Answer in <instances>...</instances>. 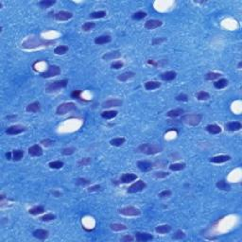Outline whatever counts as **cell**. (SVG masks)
I'll use <instances>...</instances> for the list:
<instances>
[{"instance_id": "obj_22", "label": "cell", "mask_w": 242, "mask_h": 242, "mask_svg": "<svg viewBox=\"0 0 242 242\" xmlns=\"http://www.w3.org/2000/svg\"><path fill=\"white\" fill-rule=\"evenodd\" d=\"M40 110H41V104L38 101L32 102L26 107V111L28 113H38Z\"/></svg>"}, {"instance_id": "obj_18", "label": "cell", "mask_w": 242, "mask_h": 242, "mask_svg": "<svg viewBox=\"0 0 242 242\" xmlns=\"http://www.w3.org/2000/svg\"><path fill=\"white\" fill-rule=\"evenodd\" d=\"M177 74L175 71H167L160 75V79L164 81H171L176 78Z\"/></svg>"}, {"instance_id": "obj_56", "label": "cell", "mask_w": 242, "mask_h": 242, "mask_svg": "<svg viewBox=\"0 0 242 242\" xmlns=\"http://www.w3.org/2000/svg\"><path fill=\"white\" fill-rule=\"evenodd\" d=\"M133 240H134V238L131 235H129V234L124 235L120 238V241H122V242H129V241H133Z\"/></svg>"}, {"instance_id": "obj_13", "label": "cell", "mask_w": 242, "mask_h": 242, "mask_svg": "<svg viewBox=\"0 0 242 242\" xmlns=\"http://www.w3.org/2000/svg\"><path fill=\"white\" fill-rule=\"evenodd\" d=\"M123 104V101L118 99H111L102 103L103 108H112V107H119Z\"/></svg>"}, {"instance_id": "obj_7", "label": "cell", "mask_w": 242, "mask_h": 242, "mask_svg": "<svg viewBox=\"0 0 242 242\" xmlns=\"http://www.w3.org/2000/svg\"><path fill=\"white\" fill-rule=\"evenodd\" d=\"M119 214L127 217H137L141 215V211L134 206H126L119 209Z\"/></svg>"}, {"instance_id": "obj_37", "label": "cell", "mask_w": 242, "mask_h": 242, "mask_svg": "<svg viewBox=\"0 0 242 242\" xmlns=\"http://www.w3.org/2000/svg\"><path fill=\"white\" fill-rule=\"evenodd\" d=\"M68 51V46L66 45H59L54 48V53L57 55H64Z\"/></svg>"}, {"instance_id": "obj_25", "label": "cell", "mask_w": 242, "mask_h": 242, "mask_svg": "<svg viewBox=\"0 0 242 242\" xmlns=\"http://www.w3.org/2000/svg\"><path fill=\"white\" fill-rule=\"evenodd\" d=\"M134 76H135V73H134V72L127 71V72H124V73L120 74V75L117 77V79H118L119 81H127L128 80L132 79Z\"/></svg>"}, {"instance_id": "obj_14", "label": "cell", "mask_w": 242, "mask_h": 242, "mask_svg": "<svg viewBox=\"0 0 242 242\" xmlns=\"http://www.w3.org/2000/svg\"><path fill=\"white\" fill-rule=\"evenodd\" d=\"M162 25H163V22L160 21V20L151 19V20H148L146 23H145V28H146L147 29L152 30V29H155V28L161 27Z\"/></svg>"}, {"instance_id": "obj_41", "label": "cell", "mask_w": 242, "mask_h": 242, "mask_svg": "<svg viewBox=\"0 0 242 242\" xmlns=\"http://www.w3.org/2000/svg\"><path fill=\"white\" fill-rule=\"evenodd\" d=\"M64 162L62 161H53V162H50L49 164H48V167H49L50 168H53V169H60L64 167Z\"/></svg>"}, {"instance_id": "obj_46", "label": "cell", "mask_w": 242, "mask_h": 242, "mask_svg": "<svg viewBox=\"0 0 242 242\" xmlns=\"http://www.w3.org/2000/svg\"><path fill=\"white\" fill-rule=\"evenodd\" d=\"M76 183H77L78 185L85 186V185L90 184V183H91V181H90V180H87V179H84V178H79V179H77Z\"/></svg>"}, {"instance_id": "obj_9", "label": "cell", "mask_w": 242, "mask_h": 242, "mask_svg": "<svg viewBox=\"0 0 242 242\" xmlns=\"http://www.w3.org/2000/svg\"><path fill=\"white\" fill-rule=\"evenodd\" d=\"M26 131V128L22 125H13L6 130V133L10 135H16Z\"/></svg>"}, {"instance_id": "obj_26", "label": "cell", "mask_w": 242, "mask_h": 242, "mask_svg": "<svg viewBox=\"0 0 242 242\" xmlns=\"http://www.w3.org/2000/svg\"><path fill=\"white\" fill-rule=\"evenodd\" d=\"M183 113H184L183 109L177 108V109H173V110H170L169 112H167V116L168 117H171V118H176V117L182 116Z\"/></svg>"}, {"instance_id": "obj_35", "label": "cell", "mask_w": 242, "mask_h": 242, "mask_svg": "<svg viewBox=\"0 0 242 242\" xmlns=\"http://www.w3.org/2000/svg\"><path fill=\"white\" fill-rule=\"evenodd\" d=\"M110 228L111 230L115 231V232H120V231H125L128 229V227L124 224H121V223H112L110 225Z\"/></svg>"}, {"instance_id": "obj_60", "label": "cell", "mask_w": 242, "mask_h": 242, "mask_svg": "<svg viewBox=\"0 0 242 242\" xmlns=\"http://www.w3.org/2000/svg\"><path fill=\"white\" fill-rule=\"evenodd\" d=\"M6 158H7V160H12L13 159V152H7L6 153Z\"/></svg>"}, {"instance_id": "obj_34", "label": "cell", "mask_w": 242, "mask_h": 242, "mask_svg": "<svg viewBox=\"0 0 242 242\" xmlns=\"http://www.w3.org/2000/svg\"><path fill=\"white\" fill-rule=\"evenodd\" d=\"M13 152V161H20L21 159H23L24 157V151L22 150H14L12 152Z\"/></svg>"}, {"instance_id": "obj_4", "label": "cell", "mask_w": 242, "mask_h": 242, "mask_svg": "<svg viewBox=\"0 0 242 242\" xmlns=\"http://www.w3.org/2000/svg\"><path fill=\"white\" fill-rule=\"evenodd\" d=\"M68 83V80L64 79V80H56L53 82H50L46 87H45V92L46 93H53V92H57L62 88H64L67 86Z\"/></svg>"}, {"instance_id": "obj_47", "label": "cell", "mask_w": 242, "mask_h": 242, "mask_svg": "<svg viewBox=\"0 0 242 242\" xmlns=\"http://www.w3.org/2000/svg\"><path fill=\"white\" fill-rule=\"evenodd\" d=\"M184 237H185V233L183 232V231H181V230L177 231V232L174 234V235L172 236L173 239H177V240L183 239V238H184Z\"/></svg>"}, {"instance_id": "obj_15", "label": "cell", "mask_w": 242, "mask_h": 242, "mask_svg": "<svg viewBox=\"0 0 242 242\" xmlns=\"http://www.w3.org/2000/svg\"><path fill=\"white\" fill-rule=\"evenodd\" d=\"M32 235L40 240H45L48 235H49V233H48L47 230H44V229H37L32 233Z\"/></svg>"}, {"instance_id": "obj_45", "label": "cell", "mask_w": 242, "mask_h": 242, "mask_svg": "<svg viewBox=\"0 0 242 242\" xmlns=\"http://www.w3.org/2000/svg\"><path fill=\"white\" fill-rule=\"evenodd\" d=\"M95 27V24L94 22H86L82 26V30L83 31H90Z\"/></svg>"}, {"instance_id": "obj_51", "label": "cell", "mask_w": 242, "mask_h": 242, "mask_svg": "<svg viewBox=\"0 0 242 242\" xmlns=\"http://www.w3.org/2000/svg\"><path fill=\"white\" fill-rule=\"evenodd\" d=\"M75 148H66V149H64L63 152H62V154L63 155H71L75 152Z\"/></svg>"}, {"instance_id": "obj_24", "label": "cell", "mask_w": 242, "mask_h": 242, "mask_svg": "<svg viewBox=\"0 0 242 242\" xmlns=\"http://www.w3.org/2000/svg\"><path fill=\"white\" fill-rule=\"evenodd\" d=\"M120 56H121V54H120L119 51H112V52L105 53V54L102 56V59H103L104 61H110V60H114V59L119 58Z\"/></svg>"}, {"instance_id": "obj_61", "label": "cell", "mask_w": 242, "mask_h": 242, "mask_svg": "<svg viewBox=\"0 0 242 242\" xmlns=\"http://www.w3.org/2000/svg\"><path fill=\"white\" fill-rule=\"evenodd\" d=\"M241 66H242V63L240 62V63L238 64V65H237V68H239V69H240V68H241Z\"/></svg>"}, {"instance_id": "obj_10", "label": "cell", "mask_w": 242, "mask_h": 242, "mask_svg": "<svg viewBox=\"0 0 242 242\" xmlns=\"http://www.w3.org/2000/svg\"><path fill=\"white\" fill-rule=\"evenodd\" d=\"M153 164L151 161L148 160H142V161H138L137 162V167L143 171V172H148L152 168Z\"/></svg>"}, {"instance_id": "obj_11", "label": "cell", "mask_w": 242, "mask_h": 242, "mask_svg": "<svg viewBox=\"0 0 242 242\" xmlns=\"http://www.w3.org/2000/svg\"><path fill=\"white\" fill-rule=\"evenodd\" d=\"M135 239L138 242H147V241H151L153 239V235H152L149 233H140L137 232L135 233Z\"/></svg>"}, {"instance_id": "obj_12", "label": "cell", "mask_w": 242, "mask_h": 242, "mask_svg": "<svg viewBox=\"0 0 242 242\" xmlns=\"http://www.w3.org/2000/svg\"><path fill=\"white\" fill-rule=\"evenodd\" d=\"M55 19L58 21H67L73 17V13L67 11H61L55 14Z\"/></svg>"}, {"instance_id": "obj_50", "label": "cell", "mask_w": 242, "mask_h": 242, "mask_svg": "<svg viewBox=\"0 0 242 242\" xmlns=\"http://www.w3.org/2000/svg\"><path fill=\"white\" fill-rule=\"evenodd\" d=\"M176 100L186 102V101L188 100V96H187V95H186V94L182 93V94H180V95H178L176 96Z\"/></svg>"}, {"instance_id": "obj_55", "label": "cell", "mask_w": 242, "mask_h": 242, "mask_svg": "<svg viewBox=\"0 0 242 242\" xmlns=\"http://www.w3.org/2000/svg\"><path fill=\"white\" fill-rule=\"evenodd\" d=\"M154 176H155L156 178L161 179V178H166V177H167V176H168V173H167V172L159 171V172H155V173H154Z\"/></svg>"}, {"instance_id": "obj_38", "label": "cell", "mask_w": 242, "mask_h": 242, "mask_svg": "<svg viewBox=\"0 0 242 242\" xmlns=\"http://www.w3.org/2000/svg\"><path fill=\"white\" fill-rule=\"evenodd\" d=\"M185 164L184 163H176V164H172L169 166V169L171 171H180L185 168Z\"/></svg>"}, {"instance_id": "obj_52", "label": "cell", "mask_w": 242, "mask_h": 242, "mask_svg": "<svg viewBox=\"0 0 242 242\" xmlns=\"http://www.w3.org/2000/svg\"><path fill=\"white\" fill-rule=\"evenodd\" d=\"M53 143H54L53 140L48 139V138L44 139V140H41V144L43 145V146H44V147H50L51 145H53Z\"/></svg>"}, {"instance_id": "obj_44", "label": "cell", "mask_w": 242, "mask_h": 242, "mask_svg": "<svg viewBox=\"0 0 242 242\" xmlns=\"http://www.w3.org/2000/svg\"><path fill=\"white\" fill-rule=\"evenodd\" d=\"M56 219V216L52 213H48V214H45L44 215L42 218H41V220L43 221H51V220H54Z\"/></svg>"}, {"instance_id": "obj_33", "label": "cell", "mask_w": 242, "mask_h": 242, "mask_svg": "<svg viewBox=\"0 0 242 242\" xmlns=\"http://www.w3.org/2000/svg\"><path fill=\"white\" fill-rule=\"evenodd\" d=\"M117 111H114V110H109V111H105L101 114V116L104 119H112L114 117H116L117 116Z\"/></svg>"}, {"instance_id": "obj_3", "label": "cell", "mask_w": 242, "mask_h": 242, "mask_svg": "<svg viewBox=\"0 0 242 242\" xmlns=\"http://www.w3.org/2000/svg\"><path fill=\"white\" fill-rule=\"evenodd\" d=\"M202 119H203V115L201 114H189V115H183L181 118V121L190 126H197L201 123Z\"/></svg>"}, {"instance_id": "obj_31", "label": "cell", "mask_w": 242, "mask_h": 242, "mask_svg": "<svg viewBox=\"0 0 242 242\" xmlns=\"http://www.w3.org/2000/svg\"><path fill=\"white\" fill-rule=\"evenodd\" d=\"M45 211L44 207L42 206V205H38V206H34L32 207L31 209L28 210V213L32 216H37V215H40V214H43L44 212Z\"/></svg>"}, {"instance_id": "obj_6", "label": "cell", "mask_w": 242, "mask_h": 242, "mask_svg": "<svg viewBox=\"0 0 242 242\" xmlns=\"http://www.w3.org/2000/svg\"><path fill=\"white\" fill-rule=\"evenodd\" d=\"M59 74H61V68L57 65H50V66H48L46 71L42 72L40 74V76L44 79H48V78L58 76Z\"/></svg>"}, {"instance_id": "obj_28", "label": "cell", "mask_w": 242, "mask_h": 242, "mask_svg": "<svg viewBox=\"0 0 242 242\" xmlns=\"http://www.w3.org/2000/svg\"><path fill=\"white\" fill-rule=\"evenodd\" d=\"M228 83H229V81L227 79H224V78L219 79L217 81L214 82V87L216 89H222V88H225L228 85Z\"/></svg>"}, {"instance_id": "obj_21", "label": "cell", "mask_w": 242, "mask_h": 242, "mask_svg": "<svg viewBox=\"0 0 242 242\" xmlns=\"http://www.w3.org/2000/svg\"><path fill=\"white\" fill-rule=\"evenodd\" d=\"M111 41H112L111 36H109V35H101V36H99V37L95 38L94 42H95V44L100 45V44H104L110 43Z\"/></svg>"}, {"instance_id": "obj_2", "label": "cell", "mask_w": 242, "mask_h": 242, "mask_svg": "<svg viewBox=\"0 0 242 242\" xmlns=\"http://www.w3.org/2000/svg\"><path fill=\"white\" fill-rule=\"evenodd\" d=\"M162 147L158 146L156 144H142L137 148V152L140 153H144L147 155H153V154H157L159 152H162Z\"/></svg>"}, {"instance_id": "obj_19", "label": "cell", "mask_w": 242, "mask_h": 242, "mask_svg": "<svg viewBox=\"0 0 242 242\" xmlns=\"http://www.w3.org/2000/svg\"><path fill=\"white\" fill-rule=\"evenodd\" d=\"M230 160H231V156L229 155H218V156L212 157L210 159V162L214 164H222Z\"/></svg>"}, {"instance_id": "obj_58", "label": "cell", "mask_w": 242, "mask_h": 242, "mask_svg": "<svg viewBox=\"0 0 242 242\" xmlns=\"http://www.w3.org/2000/svg\"><path fill=\"white\" fill-rule=\"evenodd\" d=\"M166 39L165 38H157V39H154L153 41H152V44L153 45H156V44H161L162 42H164Z\"/></svg>"}, {"instance_id": "obj_49", "label": "cell", "mask_w": 242, "mask_h": 242, "mask_svg": "<svg viewBox=\"0 0 242 242\" xmlns=\"http://www.w3.org/2000/svg\"><path fill=\"white\" fill-rule=\"evenodd\" d=\"M171 194H172V192H171L170 190L167 189V190H164V191H162L161 193H159L158 197H159V198H168V197L171 196Z\"/></svg>"}, {"instance_id": "obj_17", "label": "cell", "mask_w": 242, "mask_h": 242, "mask_svg": "<svg viewBox=\"0 0 242 242\" xmlns=\"http://www.w3.org/2000/svg\"><path fill=\"white\" fill-rule=\"evenodd\" d=\"M28 153L31 156H41L43 154V149L40 145H33L28 149Z\"/></svg>"}, {"instance_id": "obj_1", "label": "cell", "mask_w": 242, "mask_h": 242, "mask_svg": "<svg viewBox=\"0 0 242 242\" xmlns=\"http://www.w3.org/2000/svg\"><path fill=\"white\" fill-rule=\"evenodd\" d=\"M54 44H56L55 40H44L40 36H31L22 43V46L26 49H32L40 46H49Z\"/></svg>"}, {"instance_id": "obj_29", "label": "cell", "mask_w": 242, "mask_h": 242, "mask_svg": "<svg viewBox=\"0 0 242 242\" xmlns=\"http://www.w3.org/2000/svg\"><path fill=\"white\" fill-rule=\"evenodd\" d=\"M217 187L219 190H223V191H230L231 190V185L225 181V180H220L217 183Z\"/></svg>"}, {"instance_id": "obj_36", "label": "cell", "mask_w": 242, "mask_h": 242, "mask_svg": "<svg viewBox=\"0 0 242 242\" xmlns=\"http://www.w3.org/2000/svg\"><path fill=\"white\" fill-rule=\"evenodd\" d=\"M106 16V12L105 11H99V12H94L90 13L89 17L92 19H100Z\"/></svg>"}, {"instance_id": "obj_32", "label": "cell", "mask_w": 242, "mask_h": 242, "mask_svg": "<svg viewBox=\"0 0 242 242\" xmlns=\"http://www.w3.org/2000/svg\"><path fill=\"white\" fill-rule=\"evenodd\" d=\"M56 3L55 0H42L38 3V5L42 8V9H47L51 6H53Z\"/></svg>"}, {"instance_id": "obj_30", "label": "cell", "mask_w": 242, "mask_h": 242, "mask_svg": "<svg viewBox=\"0 0 242 242\" xmlns=\"http://www.w3.org/2000/svg\"><path fill=\"white\" fill-rule=\"evenodd\" d=\"M171 231V226L167 225V224H164V225H159L155 228V232L158 234H167Z\"/></svg>"}, {"instance_id": "obj_57", "label": "cell", "mask_w": 242, "mask_h": 242, "mask_svg": "<svg viewBox=\"0 0 242 242\" xmlns=\"http://www.w3.org/2000/svg\"><path fill=\"white\" fill-rule=\"evenodd\" d=\"M100 188H101V186H100V184H95V185H93V186L89 187V188H88V192H95V191H99V190H100Z\"/></svg>"}, {"instance_id": "obj_40", "label": "cell", "mask_w": 242, "mask_h": 242, "mask_svg": "<svg viewBox=\"0 0 242 242\" xmlns=\"http://www.w3.org/2000/svg\"><path fill=\"white\" fill-rule=\"evenodd\" d=\"M196 96H197V99H198L199 100H202V101L207 100L210 99L209 93H207V92H205V91H201V92H199V93L196 95Z\"/></svg>"}, {"instance_id": "obj_53", "label": "cell", "mask_w": 242, "mask_h": 242, "mask_svg": "<svg viewBox=\"0 0 242 242\" xmlns=\"http://www.w3.org/2000/svg\"><path fill=\"white\" fill-rule=\"evenodd\" d=\"M91 162H92L91 158H82L78 164H79V166H88L91 164Z\"/></svg>"}, {"instance_id": "obj_23", "label": "cell", "mask_w": 242, "mask_h": 242, "mask_svg": "<svg viewBox=\"0 0 242 242\" xmlns=\"http://www.w3.org/2000/svg\"><path fill=\"white\" fill-rule=\"evenodd\" d=\"M205 130L209 133H211V134H219L222 131V129L219 125H217V124H209V125L206 126Z\"/></svg>"}, {"instance_id": "obj_27", "label": "cell", "mask_w": 242, "mask_h": 242, "mask_svg": "<svg viewBox=\"0 0 242 242\" xmlns=\"http://www.w3.org/2000/svg\"><path fill=\"white\" fill-rule=\"evenodd\" d=\"M161 87V83L159 81H148L145 83V89L146 90H155V89H158Z\"/></svg>"}, {"instance_id": "obj_48", "label": "cell", "mask_w": 242, "mask_h": 242, "mask_svg": "<svg viewBox=\"0 0 242 242\" xmlns=\"http://www.w3.org/2000/svg\"><path fill=\"white\" fill-rule=\"evenodd\" d=\"M124 66V64H123V62H121V61H116V62H114L112 64H111V68L112 69H120V68H122Z\"/></svg>"}, {"instance_id": "obj_59", "label": "cell", "mask_w": 242, "mask_h": 242, "mask_svg": "<svg viewBox=\"0 0 242 242\" xmlns=\"http://www.w3.org/2000/svg\"><path fill=\"white\" fill-rule=\"evenodd\" d=\"M51 193H52V194H53V195H54L55 197H57V198H58V197H61V196H62V193H61L60 191H57V190H54V191H52Z\"/></svg>"}, {"instance_id": "obj_54", "label": "cell", "mask_w": 242, "mask_h": 242, "mask_svg": "<svg viewBox=\"0 0 242 242\" xmlns=\"http://www.w3.org/2000/svg\"><path fill=\"white\" fill-rule=\"evenodd\" d=\"M82 94V91L81 90H75V91H73L72 92V94H71V96L73 99H78V100H80V95Z\"/></svg>"}, {"instance_id": "obj_42", "label": "cell", "mask_w": 242, "mask_h": 242, "mask_svg": "<svg viewBox=\"0 0 242 242\" xmlns=\"http://www.w3.org/2000/svg\"><path fill=\"white\" fill-rule=\"evenodd\" d=\"M221 76V74L219 73H216V72H208L205 75V80H215L217 79H219Z\"/></svg>"}, {"instance_id": "obj_16", "label": "cell", "mask_w": 242, "mask_h": 242, "mask_svg": "<svg viewBox=\"0 0 242 242\" xmlns=\"http://www.w3.org/2000/svg\"><path fill=\"white\" fill-rule=\"evenodd\" d=\"M242 128V125L240 122L234 121V122H228L225 124V130L229 131H237Z\"/></svg>"}, {"instance_id": "obj_43", "label": "cell", "mask_w": 242, "mask_h": 242, "mask_svg": "<svg viewBox=\"0 0 242 242\" xmlns=\"http://www.w3.org/2000/svg\"><path fill=\"white\" fill-rule=\"evenodd\" d=\"M147 16V13H145V12H136L135 13H133L132 14V19L133 20H142V19H144L145 17Z\"/></svg>"}, {"instance_id": "obj_20", "label": "cell", "mask_w": 242, "mask_h": 242, "mask_svg": "<svg viewBox=\"0 0 242 242\" xmlns=\"http://www.w3.org/2000/svg\"><path fill=\"white\" fill-rule=\"evenodd\" d=\"M136 179H137L136 174H134V173H125L121 176L120 181L123 183H131V182L135 181Z\"/></svg>"}, {"instance_id": "obj_39", "label": "cell", "mask_w": 242, "mask_h": 242, "mask_svg": "<svg viewBox=\"0 0 242 242\" xmlns=\"http://www.w3.org/2000/svg\"><path fill=\"white\" fill-rule=\"evenodd\" d=\"M124 143H125V138H123V137L114 138L110 141V144L112 145V146H115V147H120Z\"/></svg>"}, {"instance_id": "obj_5", "label": "cell", "mask_w": 242, "mask_h": 242, "mask_svg": "<svg viewBox=\"0 0 242 242\" xmlns=\"http://www.w3.org/2000/svg\"><path fill=\"white\" fill-rule=\"evenodd\" d=\"M76 110V104L73 102H64L60 104L56 109V114L58 116H64L69 112Z\"/></svg>"}, {"instance_id": "obj_8", "label": "cell", "mask_w": 242, "mask_h": 242, "mask_svg": "<svg viewBox=\"0 0 242 242\" xmlns=\"http://www.w3.org/2000/svg\"><path fill=\"white\" fill-rule=\"evenodd\" d=\"M147 184L146 183H145L144 181L142 180H138L137 182L133 183L131 186H129L128 188V193H130V194H133V193H137V192H141L143 191L145 188H146Z\"/></svg>"}]
</instances>
